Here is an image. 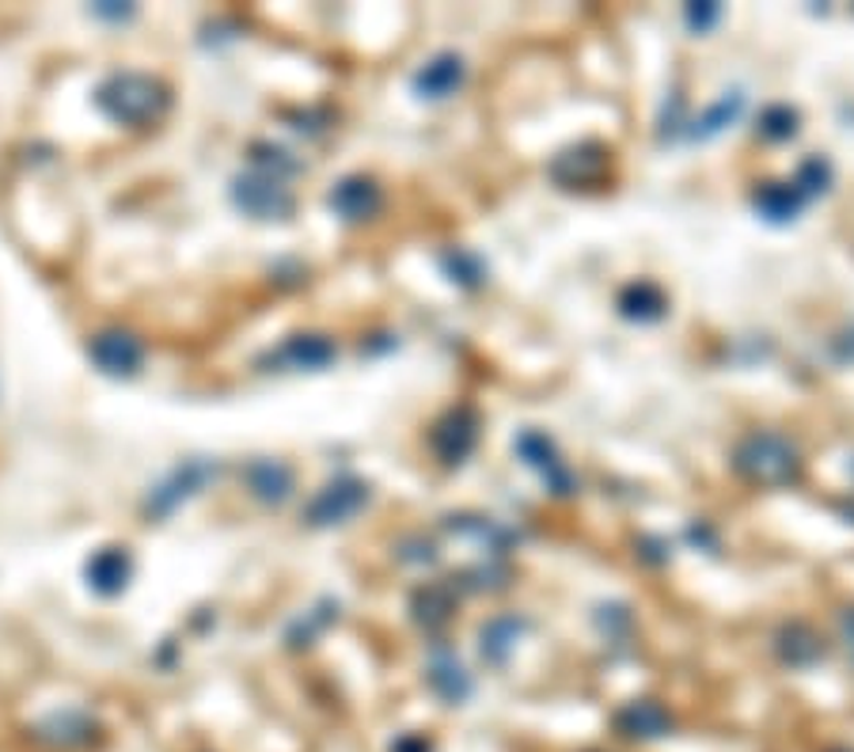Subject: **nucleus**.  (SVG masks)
Here are the masks:
<instances>
[{
	"label": "nucleus",
	"instance_id": "nucleus-7",
	"mask_svg": "<svg viewBox=\"0 0 854 752\" xmlns=\"http://www.w3.org/2000/svg\"><path fill=\"white\" fill-rule=\"evenodd\" d=\"M475 437H479V419L467 406H460V411H452L449 419L433 430V449H438L449 464H460V460L475 449Z\"/></svg>",
	"mask_w": 854,
	"mask_h": 752
},
{
	"label": "nucleus",
	"instance_id": "nucleus-4",
	"mask_svg": "<svg viewBox=\"0 0 854 752\" xmlns=\"http://www.w3.org/2000/svg\"><path fill=\"white\" fill-rule=\"evenodd\" d=\"M364 502H369V486H364L361 480H350V475H342V480L327 483L323 491H319L316 498L308 502L305 521H308L311 528L342 525V521H350L353 513L364 506Z\"/></svg>",
	"mask_w": 854,
	"mask_h": 752
},
{
	"label": "nucleus",
	"instance_id": "nucleus-11",
	"mask_svg": "<svg viewBox=\"0 0 854 752\" xmlns=\"http://www.w3.org/2000/svg\"><path fill=\"white\" fill-rule=\"evenodd\" d=\"M331 209L346 220H369L380 209V187L372 179H342L331 190Z\"/></svg>",
	"mask_w": 854,
	"mask_h": 752
},
{
	"label": "nucleus",
	"instance_id": "nucleus-19",
	"mask_svg": "<svg viewBox=\"0 0 854 752\" xmlns=\"http://www.w3.org/2000/svg\"><path fill=\"white\" fill-rule=\"evenodd\" d=\"M794 122H798V114L790 107H771L768 114H763V134L782 141V137L794 134Z\"/></svg>",
	"mask_w": 854,
	"mask_h": 752
},
{
	"label": "nucleus",
	"instance_id": "nucleus-21",
	"mask_svg": "<svg viewBox=\"0 0 854 752\" xmlns=\"http://www.w3.org/2000/svg\"><path fill=\"white\" fill-rule=\"evenodd\" d=\"M688 20L696 23V28L702 31V28H710V23L718 20V8H691V12H688Z\"/></svg>",
	"mask_w": 854,
	"mask_h": 752
},
{
	"label": "nucleus",
	"instance_id": "nucleus-5",
	"mask_svg": "<svg viewBox=\"0 0 854 752\" xmlns=\"http://www.w3.org/2000/svg\"><path fill=\"white\" fill-rule=\"evenodd\" d=\"M88 353H92V361L106 377H137L141 365H145V347H141V339L130 331H119V327L95 334V339L88 342Z\"/></svg>",
	"mask_w": 854,
	"mask_h": 752
},
{
	"label": "nucleus",
	"instance_id": "nucleus-10",
	"mask_svg": "<svg viewBox=\"0 0 854 752\" xmlns=\"http://www.w3.org/2000/svg\"><path fill=\"white\" fill-rule=\"evenodd\" d=\"M244 480L251 486L255 498L270 502V506H281V502L292 494V472L281 464V460H255V464H247Z\"/></svg>",
	"mask_w": 854,
	"mask_h": 752
},
{
	"label": "nucleus",
	"instance_id": "nucleus-15",
	"mask_svg": "<svg viewBox=\"0 0 854 752\" xmlns=\"http://www.w3.org/2000/svg\"><path fill=\"white\" fill-rule=\"evenodd\" d=\"M430 684L438 688V692L449 699V703H460V699H467V692H471V680H467V672L460 669V661L456 658H438L430 666Z\"/></svg>",
	"mask_w": 854,
	"mask_h": 752
},
{
	"label": "nucleus",
	"instance_id": "nucleus-6",
	"mask_svg": "<svg viewBox=\"0 0 854 752\" xmlns=\"http://www.w3.org/2000/svg\"><path fill=\"white\" fill-rule=\"evenodd\" d=\"M213 475H217V464H206V460H191V464L175 467V472L148 494V513H153V517H167L179 502L198 494Z\"/></svg>",
	"mask_w": 854,
	"mask_h": 752
},
{
	"label": "nucleus",
	"instance_id": "nucleus-13",
	"mask_svg": "<svg viewBox=\"0 0 854 752\" xmlns=\"http://www.w3.org/2000/svg\"><path fill=\"white\" fill-rule=\"evenodd\" d=\"M672 719L665 714V707L649 703V699H642V703H630L627 711L619 714V730L627 733V738H661V733H669Z\"/></svg>",
	"mask_w": 854,
	"mask_h": 752
},
{
	"label": "nucleus",
	"instance_id": "nucleus-18",
	"mask_svg": "<svg viewBox=\"0 0 854 752\" xmlns=\"http://www.w3.org/2000/svg\"><path fill=\"white\" fill-rule=\"evenodd\" d=\"M517 631H521L517 619H494V624L483 631V658L505 661V653H510L513 642H517Z\"/></svg>",
	"mask_w": 854,
	"mask_h": 752
},
{
	"label": "nucleus",
	"instance_id": "nucleus-8",
	"mask_svg": "<svg viewBox=\"0 0 854 752\" xmlns=\"http://www.w3.org/2000/svg\"><path fill=\"white\" fill-rule=\"evenodd\" d=\"M130 570H133V563H130L126 547H103V552H95L92 563H88V586L95 593H103V597H114V593L126 589Z\"/></svg>",
	"mask_w": 854,
	"mask_h": 752
},
{
	"label": "nucleus",
	"instance_id": "nucleus-20",
	"mask_svg": "<svg viewBox=\"0 0 854 752\" xmlns=\"http://www.w3.org/2000/svg\"><path fill=\"white\" fill-rule=\"evenodd\" d=\"M414 608H433V612H425V616H418V619H425V624H441V619L449 616V593H444V589L418 593V605Z\"/></svg>",
	"mask_w": 854,
	"mask_h": 752
},
{
	"label": "nucleus",
	"instance_id": "nucleus-2",
	"mask_svg": "<svg viewBox=\"0 0 854 752\" xmlns=\"http://www.w3.org/2000/svg\"><path fill=\"white\" fill-rule=\"evenodd\" d=\"M737 467H741L752 483L779 486L798 475V453L790 441L775 437V433H752V437L737 449Z\"/></svg>",
	"mask_w": 854,
	"mask_h": 752
},
{
	"label": "nucleus",
	"instance_id": "nucleus-17",
	"mask_svg": "<svg viewBox=\"0 0 854 752\" xmlns=\"http://www.w3.org/2000/svg\"><path fill=\"white\" fill-rule=\"evenodd\" d=\"M805 202H809L805 194L798 190L794 183H790V190H763L760 198H755V206H760L771 220H786V217H794L798 209L805 206Z\"/></svg>",
	"mask_w": 854,
	"mask_h": 752
},
{
	"label": "nucleus",
	"instance_id": "nucleus-3",
	"mask_svg": "<svg viewBox=\"0 0 854 752\" xmlns=\"http://www.w3.org/2000/svg\"><path fill=\"white\" fill-rule=\"evenodd\" d=\"M233 202L255 220H285V217H292V209H297V198H292V190L285 187V179L266 175V172L239 175L233 183Z\"/></svg>",
	"mask_w": 854,
	"mask_h": 752
},
{
	"label": "nucleus",
	"instance_id": "nucleus-9",
	"mask_svg": "<svg viewBox=\"0 0 854 752\" xmlns=\"http://www.w3.org/2000/svg\"><path fill=\"white\" fill-rule=\"evenodd\" d=\"M464 73L467 69L456 54H441L414 76V92L422 95V100H444V95H452L464 84Z\"/></svg>",
	"mask_w": 854,
	"mask_h": 752
},
{
	"label": "nucleus",
	"instance_id": "nucleus-16",
	"mask_svg": "<svg viewBox=\"0 0 854 752\" xmlns=\"http://www.w3.org/2000/svg\"><path fill=\"white\" fill-rule=\"evenodd\" d=\"M741 107H744V95L741 92H729V95H722V100L714 103L702 119L696 122V130H691V137H714V134H722V130L729 126V122H737V114H741Z\"/></svg>",
	"mask_w": 854,
	"mask_h": 752
},
{
	"label": "nucleus",
	"instance_id": "nucleus-14",
	"mask_svg": "<svg viewBox=\"0 0 854 752\" xmlns=\"http://www.w3.org/2000/svg\"><path fill=\"white\" fill-rule=\"evenodd\" d=\"M517 449H521V456L528 460L532 467H539V472H544L547 480L555 483L558 491L566 494V486H569V475H566V467L558 464L555 449H551V441L544 437V433H524V437L517 441Z\"/></svg>",
	"mask_w": 854,
	"mask_h": 752
},
{
	"label": "nucleus",
	"instance_id": "nucleus-1",
	"mask_svg": "<svg viewBox=\"0 0 854 752\" xmlns=\"http://www.w3.org/2000/svg\"><path fill=\"white\" fill-rule=\"evenodd\" d=\"M95 107L119 126H153L172 107V92L148 73H114L95 87Z\"/></svg>",
	"mask_w": 854,
	"mask_h": 752
},
{
	"label": "nucleus",
	"instance_id": "nucleus-12",
	"mask_svg": "<svg viewBox=\"0 0 854 752\" xmlns=\"http://www.w3.org/2000/svg\"><path fill=\"white\" fill-rule=\"evenodd\" d=\"M274 361L289 369H323L335 361V342L323 339V334H297L274 353Z\"/></svg>",
	"mask_w": 854,
	"mask_h": 752
}]
</instances>
